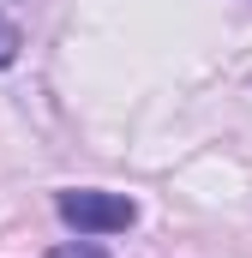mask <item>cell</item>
Here are the masks:
<instances>
[{"label":"cell","instance_id":"6da1fadb","mask_svg":"<svg viewBox=\"0 0 252 258\" xmlns=\"http://www.w3.org/2000/svg\"><path fill=\"white\" fill-rule=\"evenodd\" d=\"M54 210H60L66 228H78V234H120L138 222V204L126 192H96V186H72V192L54 198Z\"/></svg>","mask_w":252,"mask_h":258},{"label":"cell","instance_id":"7a4b0ae2","mask_svg":"<svg viewBox=\"0 0 252 258\" xmlns=\"http://www.w3.org/2000/svg\"><path fill=\"white\" fill-rule=\"evenodd\" d=\"M12 60H18V24L0 12V66H12Z\"/></svg>","mask_w":252,"mask_h":258},{"label":"cell","instance_id":"3957f363","mask_svg":"<svg viewBox=\"0 0 252 258\" xmlns=\"http://www.w3.org/2000/svg\"><path fill=\"white\" fill-rule=\"evenodd\" d=\"M48 258H108V252H102L96 240H66V246H54Z\"/></svg>","mask_w":252,"mask_h":258}]
</instances>
